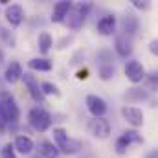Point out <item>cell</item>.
Wrapping results in <instances>:
<instances>
[{
	"mask_svg": "<svg viewBox=\"0 0 158 158\" xmlns=\"http://www.w3.org/2000/svg\"><path fill=\"white\" fill-rule=\"evenodd\" d=\"M149 85H151V90L156 88V74H151V77H149Z\"/></svg>",
	"mask_w": 158,
	"mask_h": 158,
	"instance_id": "32",
	"label": "cell"
},
{
	"mask_svg": "<svg viewBox=\"0 0 158 158\" xmlns=\"http://www.w3.org/2000/svg\"><path fill=\"white\" fill-rule=\"evenodd\" d=\"M0 114L7 121V125L9 123H17L20 119V109H19L15 98L9 92H6V90L0 92Z\"/></svg>",
	"mask_w": 158,
	"mask_h": 158,
	"instance_id": "1",
	"label": "cell"
},
{
	"mask_svg": "<svg viewBox=\"0 0 158 158\" xmlns=\"http://www.w3.org/2000/svg\"><path fill=\"white\" fill-rule=\"evenodd\" d=\"M22 79H24V85L28 86V90H30V96L37 101V103H44V94L40 92V85L37 77L35 76H31L30 72H26V74H22Z\"/></svg>",
	"mask_w": 158,
	"mask_h": 158,
	"instance_id": "8",
	"label": "cell"
},
{
	"mask_svg": "<svg viewBox=\"0 0 158 158\" xmlns=\"http://www.w3.org/2000/svg\"><path fill=\"white\" fill-rule=\"evenodd\" d=\"M72 2H68V0H63V2H57L55 6H53V11H52V22H63L64 19H66V15H68V11L72 9Z\"/></svg>",
	"mask_w": 158,
	"mask_h": 158,
	"instance_id": "11",
	"label": "cell"
},
{
	"mask_svg": "<svg viewBox=\"0 0 158 158\" xmlns=\"http://www.w3.org/2000/svg\"><path fill=\"white\" fill-rule=\"evenodd\" d=\"M40 92H42L44 96H55V98L61 96V90H59L53 83H42V85H40Z\"/></svg>",
	"mask_w": 158,
	"mask_h": 158,
	"instance_id": "23",
	"label": "cell"
},
{
	"mask_svg": "<svg viewBox=\"0 0 158 158\" xmlns=\"http://www.w3.org/2000/svg\"><path fill=\"white\" fill-rule=\"evenodd\" d=\"M30 70H37V72H50L52 70V61L46 57H35L31 61H28Z\"/></svg>",
	"mask_w": 158,
	"mask_h": 158,
	"instance_id": "16",
	"label": "cell"
},
{
	"mask_svg": "<svg viewBox=\"0 0 158 158\" xmlns=\"http://www.w3.org/2000/svg\"><path fill=\"white\" fill-rule=\"evenodd\" d=\"M132 6L138 9H149V2H140V0H132Z\"/></svg>",
	"mask_w": 158,
	"mask_h": 158,
	"instance_id": "29",
	"label": "cell"
},
{
	"mask_svg": "<svg viewBox=\"0 0 158 158\" xmlns=\"http://www.w3.org/2000/svg\"><path fill=\"white\" fill-rule=\"evenodd\" d=\"M98 61H99V64H110V63H112V52H109V50H99V52H98Z\"/></svg>",
	"mask_w": 158,
	"mask_h": 158,
	"instance_id": "24",
	"label": "cell"
},
{
	"mask_svg": "<svg viewBox=\"0 0 158 158\" xmlns=\"http://www.w3.org/2000/svg\"><path fill=\"white\" fill-rule=\"evenodd\" d=\"M125 76L131 83H142L145 79V68L140 61H129L125 64Z\"/></svg>",
	"mask_w": 158,
	"mask_h": 158,
	"instance_id": "6",
	"label": "cell"
},
{
	"mask_svg": "<svg viewBox=\"0 0 158 158\" xmlns=\"http://www.w3.org/2000/svg\"><path fill=\"white\" fill-rule=\"evenodd\" d=\"M53 140H55V147L61 151L63 149V145L70 140V136H68V131L66 129H63V127H57V129H53Z\"/></svg>",
	"mask_w": 158,
	"mask_h": 158,
	"instance_id": "18",
	"label": "cell"
},
{
	"mask_svg": "<svg viewBox=\"0 0 158 158\" xmlns=\"http://www.w3.org/2000/svg\"><path fill=\"white\" fill-rule=\"evenodd\" d=\"M13 149H17L20 155H30V153L33 151V142H31V138H28V136L20 134V136H17V138H15Z\"/></svg>",
	"mask_w": 158,
	"mask_h": 158,
	"instance_id": "15",
	"label": "cell"
},
{
	"mask_svg": "<svg viewBox=\"0 0 158 158\" xmlns=\"http://www.w3.org/2000/svg\"><path fill=\"white\" fill-rule=\"evenodd\" d=\"M149 52H151L153 55H156V53H158V40L156 39L151 40V44H149Z\"/></svg>",
	"mask_w": 158,
	"mask_h": 158,
	"instance_id": "30",
	"label": "cell"
},
{
	"mask_svg": "<svg viewBox=\"0 0 158 158\" xmlns=\"http://www.w3.org/2000/svg\"><path fill=\"white\" fill-rule=\"evenodd\" d=\"M88 131L98 140H107L110 136V123L105 118H94L88 125Z\"/></svg>",
	"mask_w": 158,
	"mask_h": 158,
	"instance_id": "4",
	"label": "cell"
},
{
	"mask_svg": "<svg viewBox=\"0 0 158 158\" xmlns=\"http://www.w3.org/2000/svg\"><path fill=\"white\" fill-rule=\"evenodd\" d=\"M2 158H17L15 149H13V145H11V143H6V145L2 147Z\"/></svg>",
	"mask_w": 158,
	"mask_h": 158,
	"instance_id": "28",
	"label": "cell"
},
{
	"mask_svg": "<svg viewBox=\"0 0 158 158\" xmlns=\"http://www.w3.org/2000/svg\"><path fill=\"white\" fill-rule=\"evenodd\" d=\"M6 20L11 26H20L24 20V9L20 4H9L6 7Z\"/></svg>",
	"mask_w": 158,
	"mask_h": 158,
	"instance_id": "9",
	"label": "cell"
},
{
	"mask_svg": "<svg viewBox=\"0 0 158 158\" xmlns=\"http://www.w3.org/2000/svg\"><path fill=\"white\" fill-rule=\"evenodd\" d=\"M138 28H140L138 17H134L132 13H125V15H123V19H121V31H123V35L131 39L132 35H136Z\"/></svg>",
	"mask_w": 158,
	"mask_h": 158,
	"instance_id": "10",
	"label": "cell"
},
{
	"mask_svg": "<svg viewBox=\"0 0 158 158\" xmlns=\"http://www.w3.org/2000/svg\"><path fill=\"white\" fill-rule=\"evenodd\" d=\"M114 48H116L119 57H129L132 53V40L129 37H125V35H119V37H116Z\"/></svg>",
	"mask_w": 158,
	"mask_h": 158,
	"instance_id": "13",
	"label": "cell"
},
{
	"mask_svg": "<svg viewBox=\"0 0 158 158\" xmlns=\"http://www.w3.org/2000/svg\"><path fill=\"white\" fill-rule=\"evenodd\" d=\"M30 125L37 131V132H46L50 127H52V116L48 110H44L42 107H35L30 110Z\"/></svg>",
	"mask_w": 158,
	"mask_h": 158,
	"instance_id": "2",
	"label": "cell"
},
{
	"mask_svg": "<svg viewBox=\"0 0 158 158\" xmlns=\"http://www.w3.org/2000/svg\"><path fill=\"white\" fill-rule=\"evenodd\" d=\"M129 145H131V143H129V140L121 134V136L118 138V142H116V151H118L119 155H123V153L127 151V147H129Z\"/></svg>",
	"mask_w": 158,
	"mask_h": 158,
	"instance_id": "26",
	"label": "cell"
},
{
	"mask_svg": "<svg viewBox=\"0 0 158 158\" xmlns=\"http://www.w3.org/2000/svg\"><path fill=\"white\" fill-rule=\"evenodd\" d=\"M6 127H7V121H6L4 116L0 114V132H4V131H6Z\"/></svg>",
	"mask_w": 158,
	"mask_h": 158,
	"instance_id": "33",
	"label": "cell"
},
{
	"mask_svg": "<svg viewBox=\"0 0 158 158\" xmlns=\"http://www.w3.org/2000/svg\"><path fill=\"white\" fill-rule=\"evenodd\" d=\"M88 11H90V4L72 6V9L68 11V15H66V19H64L66 24H68V28H72V30H79V28L85 24V20H86Z\"/></svg>",
	"mask_w": 158,
	"mask_h": 158,
	"instance_id": "3",
	"label": "cell"
},
{
	"mask_svg": "<svg viewBox=\"0 0 158 158\" xmlns=\"http://www.w3.org/2000/svg\"><path fill=\"white\" fill-rule=\"evenodd\" d=\"M79 149H81V142H79V140H74V138H70V140L63 145L61 151H63L64 155H76Z\"/></svg>",
	"mask_w": 158,
	"mask_h": 158,
	"instance_id": "22",
	"label": "cell"
},
{
	"mask_svg": "<svg viewBox=\"0 0 158 158\" xmlns=\"http://www.w3.org/2000/svg\"><path fill=\"white\" fill-rule=\"evenodd\" d=\"M123 136L129 140V143H143V138H142L136 131H125Z\"/></svg>",
	"mask_w": 158,
	"mask_h": 158,
	"instance_id": "25",
	"label": "cell"
},
{
	"mask_svg": "<svg viewBox=\"0 0 158 158\" xmlns=\"http://www.w3.org/2000/svg\"><path fill=\"white\" fill-rule=\"evenodd\" d=\"M121 116L132 127H142L143 125V112L138 107H127V105L121 107Z\"/></svg>",
	"mask_w": 158,
	"mask_h": 158,
	"instance_id": "7",
	"label": "cell"
},
{
	"mask_svg": "<svg viewBox=\"0 0 158 158\" xmlns=\"http://www.w3.org/2000/svg\"><path fill=\"white\" fill-rule=\"evenodd\" d=\"M116 30V17L114 15H107L98 22V31L101 35H112Z\"/></svg>",
	"mask_w": 158,
	"mask_h": 158,
	"instance_id": "14",
	"label": "cell"
},
{
	"mask_svg": "<svg viewBox=\"0 0 158 158\" xmlns=\"http://www.w3.org/2000/svg\"><path fill=\"white\" fill-rule=\"evenodd\" d=\"M147 158H158L156 151H151V153H149V155H147Z\"/></svg>",
	"mask_w": 158,
	"mask_h": 158,
	"instance_id": "34",
	"label": "cell"
},
{
	"mask_svg": "<svg viewBox=\"0 0 158 158\" xmlns=\"http://www.w3.org/2000/svg\"><path fill=\"white\" fill-rule=\"evenodd\" d=\"M22 66L17 63V61H13V63H9L7 66H6V72H4V79L7 81V83H17V81H20L22 79Z\"/></svg>",
	"mask_w": 158,
	"mask_h": 158,
	"instance_id": "12",
	"label": "cell"
},
{
	"mask_svg": "<svg viewBox=\"0 0 158 158\" xmlns=\"http://www.w3.org/2000/svg\"><path fill=\"white\" fill-rule=\"evenodd\" d=\"M147 98H149V90L138 88V86H132V88L125 94V99H127V101H145Z\"/></svg>",
	"mask_w": 158,
	"mask_h": 158,
	"instance_id": "17",
	"label": "cell"
},
{
	"mask_svg": "<svg viewBox=\"0 0 158 158\" xmlns=\"http://www.w3.org/2000/svg\"><path fill=\"white\" fill-rule=\"evenodd\" d=\"M76 77H77V79H86V77H88V70H86V68L79 70L77 74H76Z\"/></svg>",
	"mask_w": 158,
	"mask_h": 158,
	"instance_id": "31",
	"label": "cell"
},
{
	"mask_svg": "<svg viewBox=\"0 0 158 158\" xmlns=\"http://www.w3.org/2000/svg\"><path fill=\"white\" fill-rule=\"evenodd\" d=\"M31 158H42V156H39V155H35V156H31Z\"/></svg>",
	"mask_w": 158,
	"mask_h": 158,
	"instance_id": "36",
	"label": "cell"
},
{
	"mask_svg": "<svg viewBox=\"0 0 158 158\" xmlns=\"http://www.w3.org/2000/svg\"><path fill=\"white\" fill-rule=\"evenodd\" d=\"M0 35L4 37V42L6 44H9V48H15V37H13V33H9L7 30L0 28Z\"/></svg>",
	"mask_w": 158,
	"mask_h": 158,
	"instance_id": "27",
	"label": "cell"
},
{
	"mask_svg": "<svg viewBox=\"0 0 158 158\" xmlns=\"http://www.w3.org/2000/svg\"><path fill=\"white\" fill-rule=\"evenodd\" d=\"M86 109L94 118H103L105 112H107V103H105L103 98H99L96 94H90V96H86Z\"/></svg>",
	"mask_w": 158,
	"mask_h": 158,
	"instance_id": "5",
	"label": "cell"
},
{
	"mask_svg": "<svg viewBox=\"0 0 158 158\" xmlns=\"http://www.w3.org/2000/svg\"><path fill=\"white\" fill-rule=\"evenodd\" d=\"M37 44H39V52L40 53H48L50 48L53 46V39H52V35H50L48 31H42V33H39Z\"/></svg>",
	"mask_w": 158,
	"mask_h": 158,
	"instance_id": "19",
	"label": "cell"
},
{
	"mask_svg": "<svg viewBox=\"0 0 158 158\" xmlns=\"http://www.w3.org/2000/svg\"><path fill=\"white\" fill-rule=\"evenodd\" d=\"M98 74H99V77L103 79V81H109V79L114 77V74H116V66H114L112 63H110V64H99Z\"/></svg>",
	"mask_w": 158,
	"mask_h": 158,
	"instance_id": "21",
	"label": "cell"
},
{
	"mask_svg": "<svg viewBox=\"0 0 158 158\" xmlns=\"http://www.w3.org/2000/svg\"><path fill=\"white\" fill-rule=\"evenodd\" d=\"M40 155L42 158H59V149L53 142H42L40 143Z\"/></svg>",
	"mask_w": 158,
	"mask_h": 158,
	"instance_id": "20",
	"label": "cell"
},
{
	"mask_svg": "<svg viewBox=\"0 0 158 158\" xmlns=\"http://www.w3.org/2000/svg\"><path fill=\"white\" fill-rule=\"evenodd\" d=\"M4 63V53H2V50H0V64Z\"/></svg>",
	"mask_w": 158,
	"mask_h": 158,
	"instance_id": "35",
	"label": "cell"
}]
</instances>
